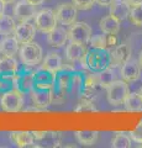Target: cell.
Returning <instances> with one entry per match:
<instances>
[{"label":"cell","mask_w":142,"mask_h":148,"mask_svg":"<svg viewBox=\"0 0 142 148\" xmlns=\"http://www.w3.org/2000/svg\"><path fill=\"white\" fill-rule=\"evenodd\" d=\"M0 105L8 112H19L24 106V91L14 86L11 90H8L1 95Z\"/></svg>","instance_id":"obj_1"},{"label":"cell","mask_w":142,"mask_h":148,"mask_svg":"<svg viewBox=\"0 0 142 148\" xmlns=\"http://www.w3.org/2000/svg\"><path fill=\"white\" fill-rule=\"evenodd\" d=\"M129 94V85L125 80H115L106 88V98L109 104L113 106H119L123 104Z\"/></svg>","instance_id":"obj_2"},{"label":"cell","mask_w":142,"mask_h":148,"mask_svg":"<svg viewBox=\"0 0 142 148\" xmlns=\"http://www.w3.org/2000/svg\"><path fill=\"white\" fill-rule=\"evenodd\" d=\"M19 54L21 62L27 67H36L42 61V48L32 41L21 45Z\"/></svg>","instance_id":"obj_3"},{"label":"cell","mask_w":142,"mask_h":148,"mask_svg":"<svg viewBox=\"0 0 142 148\" xmlns=\"http://www.w3.org/2000/svg\"><path fill=\"white\" fill-rule=\"evenodd\" d=\"M57 22L56 11L52 9H42L35 16V27L42 34H49L57 27Z\"/></svg>","instance_id":"obj_4"},{"label":"cell","mask_w":142,"mask_h":148,"mask_svg":"<svg viewBox=\"0 0 142 148\" xmlns=\"http://www.w3.org/2000/svg\"><path fill=\"white\" fill-rule=\"evenodd\" d=\"M68 38L69 41L78 43L86 45L90 42L91 38V29L86 22H74L68 30Z\"/></svg>","instance_id":"obj_5"},{"label":"cell","mask_w":142,"mask_h":148,"mask_svg":"<svg viewBox=\"0 0 142 148\" xmlns=\"http://www.w3.org/2000/svg\"><path fill=\"white\" fill-rule=\"evenodd\" d=\"M32 103L37 109H46L53 101V88L34 86L30 90Z\"/></svg>","instance_id":"obj_6"},{"label":"cell","mask_w":142,"mask_h":148,"mask_svg":"<svg viewBox=\"0 0 142 148\" xmlns=\"http://www.w3.org/2000/svg\"><path fill=\"white\" fill-rule=\"evenodd\" d=\"M56 16L59 24L71 26L77 21L78 16V9L73 3H62L59 4L57 10H56Z\"/></svg>","instance_id":"obj_7"},{"label":"cell","mask_w":142,"mask_h":148,"mask_svg":"<svg viewBox=\"0 0 142 148\" xmlns=\"http://www.w3.org/2000/svg\"><path fill=\"white\" fill-rule=\"evenodd\" d=\"M14 18L19 22H29L36 16V6L29 3L27 0H20L14 6Z\"/></svg>","instance_id":"obj_8"},{"label":"cell","mask_w":142,"mask_h":148,"mask_svg":"<svg viewBox=\"0 0 142 148\" xmlns=\"http://www.w3.org/2000/svg\"><path fill=\"white\" fill-rule=\"evenodd\" d=\"M66 56L68 61L73 64L74 63L85 64L86 57H88V51H86L85 45L71 41L66 47Z\"/></svg>","instance_id":"obj_9"},{"label":"cell","mask_w":142,"mask_h":148,"mask_svg":"<svg viewBox=\"0 0 142 148\" xmlns=\"http://www.w3.org/2000/svg\"><path fill=\"white\" fill-rule=\"evenodd\" d=\"M111 52V61H110V68L113 67H121L131 59V47L129 43H122L116 46Z\"/></svg>","instance_id":"obj_10"},{"label":"cell","mask_w":142,"mask_h":148,"mask_svg":"<svg viewBox=\"0 0 142 148\" xmlns=\"http://www.w3.org/2000/svg\"><path fill=\"white\" fill-rule=\"evenodd\" d=\"M120 75H121V79L127 83H132V82H136L137 79H140L141 67L139 64V61L136 62L134 59H129L126 63H123L121 66Z\"/></svg>","instance_id":"obj_11"},{"label":"cell","mask_w":142,"mask_h":148,"mask_svg":"<svg viewBox=\"0 0 142 148\" xmlns=\"http://www.w3.org/2000/svg\"><path fill=\"white\" fill-rule=\"evenodd\" d=\"M36 35V27L31 25L30 22H19L16 25V29L14 31V36L20 42V45H24L27 42H31L35 38Z\"/></svg>","instance_id":"obj_12"},{"label":"cell","mask_w":142,"mask_h":148,"mask_svg":"<svg viewBox=\"0 0 142 148\" xmlns=\"http://www.w3.org/2000/svg\"><path fill=\"white\" fill-rule=\"evenodd\" d=\"M20 49V42L14 35L0 34V53L3 56H15Z\"/></svg>","instance_id":"obj_13"},{"label":"cell","mask_w":142,"mask_h":148,"mask_svg":"<svg viewBox=\"0 0 142 148\" xmlns=\"http://www.w3.org/2000/svg\"><path fill=\"white\" fill-rule=\"evenodd\" d=\"M14 86L20 89L21 91H30L35 85V72L29 73H16L12 77Z\"/></svg>","instance_id":"obj_14"},{"label":"cell","mask_w":142,"mask_h":148,"mask_svg":"<svg viewBox=\"0 0 142 148\" xmlns=\"http://www.w3.org/2000/svg\"><path fill=\"white\" fill-rule=\"evenodd\" d=\"M57 73L49 72L47 69L41 68L40 71L35 72V85L41 88H53L56 84Z\"/></svg>","instance_id":"obj_15"},{"label":"cell","mask_w":142,"mask_h":148,"mask_svg":"<svg viewBox=\"0 0 142 148\" xmlns=\"http://www.w3.org/2000/svg\"><path fill=\"white\" fill-rule=\"evenodd\" d=\"M17 72H19V66L14 56H3L0 58V75L12 78Z\"/></svg>","instance_id":"obj_16"},{"label":"cell","mask_w":142,"mask_h":148,"mask_svg":"<svg viewBox=\"0 0 142 148\" xmlns=\"http://www.w3.org/2000/svg\"><path fill=\"white\" fill-rule=\"evenodd\" d=\"M10 140L16 147H35V137L32 132L29 131H14L10 133Z\"/></svg>","instance_id":"obj_17"},{"label":"cell","mask_w":142,"mask_h":148,"mask_svg":"<svg viewBox=\"0 0 142 148\" xmlns=\"http://www.w3.org/2000/svg\"><path fill=\"white\" fill-rule=\"evenodd\" d=\"M130 9L131 6L125 0H114V3L110 5V15L121 22L129 17Z\"/></svg>","instance_id":"obj_18"},{"label":"cell","mask_w":142,"mask_h":148,"mask_svg":"<svg viewBox=\"0 0 142 148\" xmlns=\"http://www.w3.org/2000/svg\"><path fill=\"white\" fill-rule=\"evenodd\" d=\"M68 38V31H66L63 27H56L49 34H47V41L48 45L52 47H62L67 43Z\"/></svg>","instance_id":"obj_19"},{"label":"cell","mask_w":142,"mask_h":148,"mask_svg":"<svg viewBox=\"0 0 142 148\" xmlns=\"http://www.w3.org/2000/svg\"><path fill=\"white\" fill-rule=\"evenodd\" d=\"M63 61L57 52H49L47 56L45 57V61L42 63V67L43 69H47L49 72H53V73H58L61 69L63 68Z\"/></svg>","instance_id":"obj_20"},{"label":"cell","mask_w":142,"mask_h":148,"mask_svg":"<svg viewBox=\"0 0 142 148\" xmlns=\"http://www.w3.org/2000/svg\"><path fill=\"white\" fill-rule=\"evenodd\" d=\"M99 26L105 35H116L120 31V21L111 15L103 17L99 22Z\"/></svg>","instance_id":"obj_21"},{"label":"cell","mask_w":142,"mask_h":148,"mask_svg":"<svg viewBox=\"0 0 142 148\" xmlns=\"http://www.w3.org/2000/svg\"><path fill=\"white\" fill-rule=\"evenodd\" d=\"M74 136L82 146H94L98 142V131H75Z\"/></svg>","instance_id":"obj_22"},{"label":"cell","mask_w":142,"mask_h":148,"mask_svg":"<svg viewBox=\"0 0 142 148\" xmlns=\"http://www.w3.org/2000/svg\"><path fill=\"white\" fill-rule=\"evenodd\" d=\"M123 105L127 111H132V112L142 111V96L140 95V92H130Z\"/></svg>","instance_id":"obj_23"},{"label":"cell","mask_w":142,"mask_h":148,"mask_svg":"<svg viewBox=\"0 0 142 148\" xmlns=\"http://www.w3.org/2000/svg\"><path fill=\"white\" fill-rule=\"evenodd\" d=\"M15 29H16L15 18L4 14V15L0 17V34L5 35V36L14 35Z\"/></svg>","instance_id":"obj_24"},{"label":"cell","mask_w":142,"mask_h":148,"mask_svg":"<svg viewBox=\"0 0 142 148\" xmlns=\"http://www.w3.org/2000/svg\"><path fill=\"white\" fill-rule=\"evenodd\" d=\"M97 75H98L99 85L103 88H108L113 82H115V74H114V71L110 67L104 69L103 72H100Z\"/></svg>","instance_id":"obj_25"},{"label":"cell","mask_w":142,"mask_h":148,"mask_svg":"<svg viewBox=\"0 0 142 148\" xmlns=\"http://www.w3.org/2000/svg\"><path fill=\"white\" fill-rule=\"evenodd\" d=\"M131 137L130 135H125L122 132H117L116 136L113 138L111 147L115 148H130L131 147Z\"/></svg>","instance_id":"obj_26"},{"label":"cell","mask_w":142,"mask_h":148,"mask_svg":"<svg viewBox=\"0 0 142 148\" xmlns=\"http://www.w3.org/2000/svg\"><path fill=\"white\" fill-rule=\"evenodd\" d=\"M129 18L134 25L142 27V4L136 5V6H131Z\"/></svg>","instance_id":"obj_27"},{"label":"cell","mask_w":142,"mask_h":148,"mask_svg":"<svg viewBox=\"0 0 142 148\" xmlns=\"http://www.w3.org/2000/svg\"><path fill=\"white\" fill-rule=\"evenodd\" d=\"M45 142L43 145L49 146V147H57L58 143L61 142V135L58 132H46L45 137L41 140Z\"/></svg>","instance_id":"obj_28"},{"label":"cell","mask_w":142,"mask_h":148,"mask_svg":"<svg viewBox=\"0 0 142 148\" xmlns=\"http://www.w3.org/2000/svg\"><path fill=\"white\" fill-rule=\"evenodd\" d=\"M91 47L95 49H105L108 46V38L106 35H97L90 38Z\"/></svg>","instance_id":"obj_29"},{"label":"cell","mask_w":142,"mask_h":148,"mask_svg":"<svg viewBox=\"0 0 142 148\" xmlns=\"http://www.w3.org/2000/svg\"><path fill=\"white\" fill-rule=\"evenodd\" d=\"M78 10H89L93 8L95 0H72Z\"/></svg>","instance_id":"obj_30"},{"label":"cell","mask_w":142,"mask_h":148,"mask_svg":"<svg viewBox=\"0 0 142 148\" xmlns=\"http://www.w3.org/2000/svg\"><path fill=\"white\" fill-rule=\"evenodd\" d=\"M130 137H131V140L134 142L142 143V121L137 125L134 131L130 132Z\"/></svg>","instance_id":"obj_31"},{"label":"cell","mask_w":142,"mask_h":148,"mask_svg":"<svg viewBox=\"0 0 142 148\" xmlns=\"http://www.w3.org/2000/svg\"><path fill=\"white\" fill-rule=\"evenodd\" d=\"M75 110H77V111H85V110L94 111V110H95V106L91 104V101H83V103L79 104V106H78Z\"/></svg>","instance_id":"obj_32"},{"label":"cell","mask_w":142,"mask_h":148,"mask_svg":"<svg viewBox=\"0 0 142 148\" xmlns=\"http://www.w3.org/2000/svg\"><path fill=\"white\" fill-rule=\"evenodd\" d=\"M95 3L98 4V5H100V6H110L111 4L114 3V0H95Z\"/></svg>","instance_id":"obj_33"},{"label":"cell","mask_w":142,"mask_h":148,"mask_svg":"<svg viewBox=\"0 0 142 148\" xmlns=\"http://www.w3.org/2000/svg\"><path fill=\"white\" fill-rule=\"evenodd\" d=\"M125 1L129 4L130 6H136V5H140V4H142V0H125Z\"/></svg>","instance_id":"obj_34"},{"label":"cell","mask_w":142,"mask_h":148,"mask_svg":"<svg viewBox=\"0 0 142 148\" xmlns=\"http://www.w3.org/2000/svg\"><path fill=\"white\" fill-rule=\"evenodd\" d=\"M5 5L6 4L4 3V0H0V17L4 15V12H5Z\"/></svg>","instance_id":"obj_35"},{"label":"cell","mask_w":142,"mask_h":148,"mask_svg":"<svg viewBox=\"0 0 142 148\" xmlns=\"http://www.w3.org/2000/svg\"><path fill=\"white\" fill-rule=\"evenodd\" d=\"M27 1L31 3V4H32V5H35V6H37V5H41V4H42L45 0H27Z\"/></svg>","instance_id":"obj_36"},{"label":"cell","mask_w":142,"mask_h":148,"mask_svg":"<svg viewBox=\"0 0 142 148\" xmlns=\"http://www.w3.org/2000/svg\"><path fill=\"white\" fill-rule=\"evenodd\" d=\"M139 64H140V67H141V69H142V51H141L140 57H139Z\"/></svg>","instance_id":"obj_37"},{"label":"cell","mask_w":142,"mask_h":148,"mask_svg":"<svg viewBox=\"0 0 142 148\" xmlns=\"http://www.w3.org/2000/svg\"><path fill=\"white\" fill-rule=\"evenodd\" d=\"M14 1H15V0H4V3H5V4H11Z\"/></svg>","instance_id":"obj_38"},{"label":"cell","mask_w":142,"mask_h":148,"mask_svg":"<svg viewBox=\"0 0 142 148\" xmlns=\"http://www.w3.org/2000/svg\"><path fill=\"white\" fill-rule=\"evenodd\" d=\"M139 92H140V95H141V96H142V86H141V88H140V91H139Z\"/></svg>","instance_id":"obj_39"}]
</instances>
